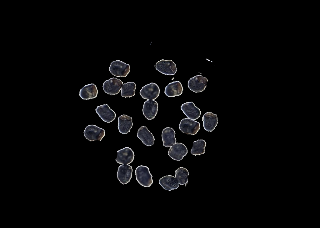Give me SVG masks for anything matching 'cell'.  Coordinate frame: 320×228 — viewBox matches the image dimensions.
I'll return each mask as SVG.
<instances>
[{"label": "cell", "instance_id": "2", "mask_svg": "<svg viewBox=\"0 0 320 228\" xmlns=\"http://www.w3.org/2000/svg\"><path fill=\"white\" fill-rule=\"evenodd\" d=\"M110 72L114 76L125 77L130 71V66L121 61L116 60L112 62L109 67Z\"/></svg>", "mask_w": 320, "mask_h": 228}, {"label": "cell", "instance_id": "24", "mask_svg": "<svg viewBox=\"0 0 320 228\" xmlns=\"http://www.w3.org/2000/svg\"><path fill=\"white\" fill-rule=\"evenodd\" d=\"M206 145L205 141L203 139H198L193 142L191 154L195 155L203 154L205 153Z\"/></svg>", "mask_w": 320, "mask_h": 228}, {"label": "cell", "instance_id": "10", "mask_svg": "<svg viewBox=\"0 0 320 228\" xmlns=\"http://www.w3.org/2000/svg\"><path fill=\"white\" fill-rule=\"evenodd\" d=\"M95 111L99 117L105 122L110 123L116 118L115 113L110 108L107 104L97 106Z\"/></svg>", "mask_w": 320, "mask_h": 228}, {"label": "cell", "instance_id": "17", "mask_svg": "<svg viewBox=\"0 0 320 228\" xmlns=\"http://www.w3.org/2000/svg\"><path fill=\"white\" fill-rule=\"evenodd\" d=\"M118 128L119 132L126 134L130 131L133 125L132 119L126 114L120 116L118 118Z\"/></svg>", "mask_w": 320, "mask_h": 228}, {"label": "cell", "instance_id": "13", "mask_svg": "<svg viewBox=\"0 0 320 228\" xmlns=\"http://www.w3.org/2000/svg\"><path fill=\"white\" fill-rule=\"evenodd\" d=\"M132 169L130 165L122 164L118 168L117 176L118 180L122 185L129 182L132 177Z\"/></svg>", "mask_w": 320, "mask_h": 228}, {"label": "cell", "instance_id": "11", "mask_svg": "<svg viewBox=\"0 0 320 228\" xmlns=\"http://www.w3.org/2000/svg\"><path fill=\"white\" fill-rule=\"evenodd\" d=\"M117 152V156L115 160L119 164L128 165L134 160V153L129 147H125L118 150Z\"/></svg>", "mask_w": 320, "mask_h": 228}, {"label": "cell", "instance_id": "7", "mask_svg": "<svg viewBox=\"0 0 320 228\" xmlns=\"http://www.w3.org/2000/svg\"><path fill=\"white\" fill-rule=\"evenodd\" d=\"M208 79L202 75H198L191 78L188 85L189 89L196 93L203 91L207 87Z\"/></svg>", "mask_w": 320, "mask_h": 228}, {"label": "cell", "instance_id": "1", "mask_svg": "<svg viewBox=\"0 0 320 228\" xmlns=\"http://www.w3.org/2000/svg\"><path fill=\"white\" fill-rule=\"evenodd\" d=\"M135 175L137 181L143 187H149L153 182L152 175L147 166L141 165L137 167Z\"/></svg>", "mask_w": 320, "mask_h": 228}, {"label": "cell", "instance_id": "8", "mask_svg": "<svg viewBox=\"0 0 320 228\" xmlns=\"http://www.w3.org/2000/svg\"><path fill=\"white\" fill-rule=\"evenodd\" d=\"M160 92V89L157 84L151 83L142 87L139 93L143 99L154 100L158 97Z\"/></svg>", "mask_w": 320, "mask_h": 228}, {"label": "cell", "instance_id": "19", "mask_svg": "<svg viewBox=\"0 0 320 228\" xmlns=\"http://www.w3.org/2000/svg\"><path fill=\"white\" fill-rule=\"evenodd\" d=\"M98 93L96 86L92 83L84 86L80 90L79 96L82 99L88 100L96 97Z\"/></svg>", "mask_w": 320, "mask_h": 228}, {"label": "cell", "instance_id": "22", "mask_svg": "<svg viewBox=\"0 0 320 228\" xmlns=\"http://www.w3.org/2000/svg\"><path fill=\"white\" fill-rule=\"evenodd\" d=\"M136 85L133 82H128L126 83L123 84L121 89V96L126 98L133 96L135 95Z\"/></svg>", "mask_w": 320, "mask_h": 228}, {"label": "cell", "instance_id": "3", "mask_svg": "<svg viewBox=\"0 0 320 228\" xmlns=\"http://www.w3.org/2000/svg\"><path fill=\"white\" fill-rule=\"evenodd\" d=\"M84 137L88 140L101 141L105 135V130L95 125H89L86 127L83 132Z\"/></svg>", "mask_w": 320, "mask_h": 228}, {"label": "cell", "instance_id": "18", "mask_svg": "<svg viewBox=\"0 0 320 228\" xmlns=\"http://www.w3.org/2000/svg\"><path fill=\"white\" fill-rule=\"evenodd\" d=\"M162 138L163 145L166 147H170L176 142L175 132L171 127H166L162 131Z\"/></svg>", "mask_w": 320, "mask_h": 228}, {"label": "cell", "instance_id": "9", "mask_svg": "<svg viewBox=\"0 0 320 228\" xmlns=\"http://www.w3.org/2000/svg\"><path fill=\"white\" fill-rule=\"evenodd\" d=\"M187 153L188 149L186 146L181 143L177 142L169 149L168 155L172 159L180 161Z\"/></svg>", "mask_w": 320, "mask_h": 228}, {"label": "cell", "instance_id": "5", "mask_svg": "<svg viewBox=\"0 0 320 228\" xmlns=\"http://www.w3.org/2000/svg\"><path fill=\"white\" fill-rule=\"evenodd\" d=\"M123 82L115 78H110L103 83L102 88L105 93L111 95L118 94L121 90Z\"/></svg>", "mask_w": 320, "mask_h": 228}, {"label": "cell", "instance_id": "23", "mask_svg": "<svg viewBox=\"0 0 320 228\" xmlns=\"http://www.w3.org/2000/svg\"><path fill=\"white\" fill-rule=\"evenodd\" d=\"M175 178L180 185L187 184L188 182V178L189 175V172L187 169L180 167L175 171Z\"/></svg>", "mask_w": 320, "mask_h": 228}, {"label": "cell", "instance_id": "20", "mask_svg": "<svg viewBox=\"0 0 320 228\" xmlns=\"http://www.w3.org/2000/svg\"><path fill=\"white\" fill-rule=\"evenodd\" d=\"M183 88L179 81H173L169 83L165 88L164 93L168 97H174L181 95L182 93Z\"/></svg>", "mask_w": 320, "mask_h": 228}, {"label": "cell", "instance_id": "15", "mask_svg": "<svg viewBox=\"0 0 320 228\" xmlns=\"http://www.w3.org/2000/svg\"><path fill=\"white\" fill-rule=\"evenodd\" d=\"M202 121L204 129L208 132L214 130L218 122L217 115L211 112H207L203 115Z\"/></svg>", "mask_w": 320, "mask_h": 228}, {"label": "cell", "instance_id": "16", "mask_svg": "<svg viewBox=\"0 0 320 228\" xmlns=\"http://www.w3.org/2000/svg\"><path fill=\"white\" fill-rule=\"evenodd\" d=\"M137 136L146 146H151L154 144L155 139L153 135L145 126L138 129Z\"/></svg>", "mask_w": 320, "mask_h": 228}, {"label": "cell", "instance_id": "4", "mask_svg": "<svg viewBox=\"0 0 320 228\" xmlns=\"http://www.w3.org/2000/svg\"><path fill=\"white\" fill-rule=\"evenodd\" d=\"M179 126L182 132L188 134L195 135L200 129L198 122L188 118L182 119Z\"/></svg>", "mask_w": 320, "mask_h": 228}, {"label": "cell", "instance_id": "21", "mask_svg": "<svg viewBox=\"0 0 320 228\" xmlns=\"http://www.w3.org/2000/svg\"><path fill=\"white\" fill-rule=\"evenodd\" d=\"M159 183L164 189L169 191L177 189L179 185L175 177L170 175L162 177L159 179Z\"/></svg>", "mask_w": 320, "mask_h": 228}, {"label": "cell", "instance_id": "6", "mask_svg": "<svg viewBox=\"0 0 320 228\" xmlns=\"http://www.w3.org/2000/svg\"><path fill=\"white\" fill-rule=\"evenodd\" d=\"M155 66L157 70L165 75H174L177 71L176 65L172 60L163 59L157 62Z\"/></svg>", "mask_w": 320, "mask_h": 228}, {"label": "cell", "instance_id": "14", "mask_svg": "<svg viewBox=\"0 0 320 228\" xmlns=\"http://www.w3.org/2000/svg\"><path fill=\"white\" fill-rule=\"evenodd\" d=\"M158 104L153 100H148L144 103L142 111L143 114L148 120L154 119L157 114Z\"/></svg>", "mask_w": 320, "mask_h": 228}, {"label": "cell", "instance_id": "12", "mask_svg": "<svg viewBox=\"0 0 320 228\" xmlns=\"http://www.w3.org/2000/svg\"><path fill=\"white\" fill-rule=\"evenodd\" d=\"M181 109L188 118L195 120L201 115L200 109L196 106L192 102H188L182 104Z\"/></svg>", "mask_w": 320, "mask_h": 228}]
</instances>
